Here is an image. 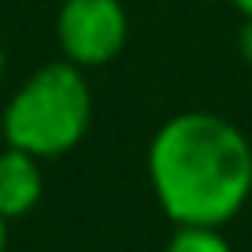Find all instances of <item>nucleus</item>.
Wrapping results in <instances>:
<instances>
[{
  "instance_id": "1",
  "label": "nucleus",
  "mask_w": 252,
  "mask_h": 252,
  "mask_svg": "<svg viewBox=\"0 0 252 252\" xmlns=\"http://www.w3.org/2000/svg\"><path fill=\"white\" fill-rule=\"evenodd\" d=\"M145 171L174 226H226L252 197V141L219 111L186 108L149 137Z\"/></svg>"
},
{
  "instance_id": "2",
  "label": "nucleus",
  "mask_w": 252,
  "mask_h": 252,
  "mask_svg": "<svg viewBox=\"0 0 252 252\" xmlns=\"http://www.w3.org/2000/svg\"><path fill=\"white\" fill-rule=\"evenodd\" d=\"M93 108V86L86 71L67 60H52L15 86L0 115V134L4 145L30 152L41 163L60 159L86 141Z\"/></svg>"
},
{
  "instance_id": "3",
  "label": "nucleus",
  "mask_w": 252,
  "mask_h": 252,
  "mask_svg": "<svg viewBox=\"0 0 252 252\" xmlns=\"http://www.w3.org/2000/svg\"><path fill=\"white\" fill-rule=\"evenodd\" d=\"M130 15L123 0H63L56 11L60 60L82 71L108 67L126 52Z\"/></svg>"
},
{
  "instance_id": "4",
  "label": "nucleus",
  "mask_w": 252,
  "mask_h": 252,
  "mask_svg": "<svg viewBox=\"0 0 252 252\" xmlns=\"http://www.w3.org/2000/svg\"><path fill=\"white\" fill-rule=\"evenodd\" d=\"M41 197H45L41 159L23 149L4 145V152H0V215L8 222L23 219L41 204Z\"/></svg>"
},
{
  "instance_id": "5",
  "label": "nucleus",
  "mask_w": 252,
  "mask_h": 252,
  "mask_svg": "<svg viewBox=\"0 0 252 252\" xmlns=\"http://www.w3.org/2000/svg\"><path fill=\"white\" fill-rule=\"evenodd\" d=\"M163 252H234L222 226H174Z\"/></svg>"
},
{
  "instance_id": "6",
  "label": "nucleus",
  "mask_w": 252,
  "mask_h": 252,
  "mask_svg": "<svg viewBox=\"0 0 252 252\" xmlns=\"http://www.w3.org/2000/svg\"><path fill=\"white\" fill-rule=\"evenodd\" d=\"M237 52L252 67V19H241V26H237Z\"/></svg>"
},
{
  "instance_id": "7",
  "label": "nucleus",
  "mask_w": 252,
  "mask_h": 252,
  "mask_svg": "<svg viewBox=\"0 0 252 252\" xmlns=\"http://www.w3.org/2000/svg\"><path fill=\"white\" fill-rule=\"evenodd\" d=\"M230 8H234L241 19H252V0H230Z\"/></svg>"
},
{
  "instance_id": "8",
  "label": "nucleus",
  "mask_w": 252,
  "mask_h": 252,
  "mask_svg": "<svg viewBox=\"0 0 252 252\" xmlns=\"http://www.w3.org/2000/svg\"><path fill=\"white\" fill-rule=\"evenodd\" d=\"M0 252H8V219L0 215Z\"/></svg>"
},
{
  "instance_id": "9",
  "label": "nucleus",
  "mask_w": 252,
  "mask_h": 252,
  "mask_svg": "<svg viewBox=\"0 0 252 252\" xmlns=\"http://www.w3.org/2000/svg\"><path fill=\"white\" fill-rule=\"evenodd\" d=\"M4 71H8V48H4V41H0V78H4Z\"/></svg>"
}]
</instances>
